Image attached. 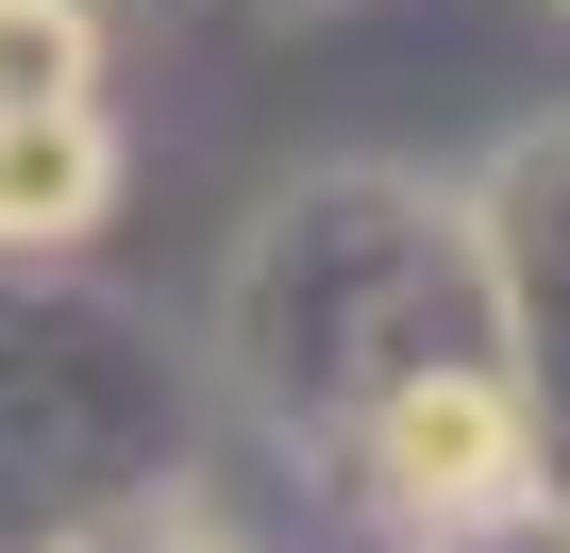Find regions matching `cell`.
<instances>
[{
  "instance_id": "1",
  "label": "cell",
  "mask_w": 570,
  "mask_h": 553,
  "mask_svg": "<svg viewBox=\"0 0 570 553\" xmlns=\"http://www.w3.org/2000/svg\"><path fill=\"white\" fill-rule=\"evenodd\" d=\"M453 353H503V303H487V235H453L420 185H303L235 268V369L285 436H336L353 403Z\"/></svg>"
},
{
  "instance_id": "2",
  "label": "cell",
  "mask_w": 570,
  "mask_h": 553,
  "mask_svg": "<svg viewBox=\"0 0 570 553\" xmlns=\"http://www.w3.org/2000/svg\"><path fill=\"white\" fill-rule=\"evenodd\" d=\"M185 470L168 353L85 286H0V553H51Z\"/></svg>"
},
{
  "instance_id": "3",
  "label": "cell",
  "mask_w": 570,
  "mask_h": 553,
  "mask_svg": "<svg viewBox=\"0 0 570 553\" xmlns=\"http://www.w3.org/2000/svg\"><path fill=\"white\" fill-rule=\"evenodd\" d=\"M118 218V118L51 101V118H0V251H85Z\"/></svg>"
},
{
  "instance_id": "4",
  "label": "cell",
  "mask_w": 570,
  "mask_h": 553,
  "mask_svg": "<svg viewBox=\"0 0 570 553\" xmlns=\"http://www.w3.org/2000/svg\"><path fill=\"white\" fill-rule=\"evenodd\" d=\"M101 101V18L85 0H0V118H51Z\"/></svg>"
},
{
  "instance_id": "5",
  "label": "cell",
  "mask_w": 570,
  "mask_h": 553,
  "mask_svg": "<svg viewBox=\"0 0 570 553\" xmlns=\"http://www.w3.org/2000/svg\"><path fill=\"white\" fill-rule=\"evenodd\" d=\"M51 553H235V536H218L202 503H168V486H151V503H118V520H85V536H51Z\"/></svg>"
}]
</instances>
